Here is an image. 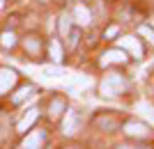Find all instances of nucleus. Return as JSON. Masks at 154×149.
<instances>
[{
    "label": "nucleus",
    "instance_id": "5",
    "mask_svg": "<svg viewBox=\"0 0 154 149\" xmlns=\"http://www.w3.org/2000/svg\"><path fill=\"white\" fill-rule=\"evenodd\" d=\"M117 48L129 51L136 60H140L143 55H145V48H143V44H140L136 37H122V39H117Z\"/></svg>",
    "mask_w": 154,
    "mask_h": 149
},
{
    "label": "nucleus",
    "instance_id": "7",
    "mask_svg": "<svg viewBox=\"0 0 154 149\" xmlns=\"http://www.w3.org/2000/svg\"><path fill=\"white\" fill-rule=\"evenodd\" d=\"M127 62V53L122 51V48H110V51H106L99 58V64L101 67H108V64H124Z\"/></svg>",
    "mask_w": 154,
    "mask_h": 149
},
{
    "label": "nucleus",
    "instance_id": "9",
    "mask_svg": "<svg viewBox=\"0 0 154 149\" xmlns=\"http://www.w3.org/2000/svg\"><path fill=\"white\" fill-rule=\"evenodd\" d=\"M64 108H67L64 99L62 97H55L51 103H48V117H51V119H58L60 115H64Z\"/></svg>",
    "mask_w": 154,
    "mask_h": 149
},
{
    "label": "nucleus",
    "instance_id": "16",
    "mask_svg": "<svg viewBox=\"0 0 154 149\" xmlns=\"http://www.w3.org/2000/svg\"><path fill=\"white\" fill-rule=\"evenodd\" d=\"M138 34H140V37H145L149 44H154V28H149V25H138Z\"/></svg>",
    "mask_w": 154,
    "mask_h": 149
},
{
    "label": "nucleus",
    "instance_id": "18",
    "mask_svg": "<svg viewBox=\"0 0 154 149\" xmlns=\"http://www.w3.org/2000/svg\"><path fill=\"white\" fill-rule=\"evenodd\" d=\"M97 126H101V129L113 131V129H115V122H110L108 117H99V119H97Z\"/></svg>",
    "mask_w": 154,
    "mask_h": 149
},
{
    "label": "nucleus",
    "instance_id": "4",
    "mask_svg": "<svg viewBox=\"0 0 154 149\" xmlns=\"http://www.w3.org/2000/svg\"><path fill=\"white\" fill-rule=\"evenodd\" d=\"M122 131L127 133L129 138H149L152 136V129H149L145 122H136V119H129V122H124Z\"/></svg>",
    "mask_w": 154,
    "mask_h": 149
},
{
    "label": "nucleus",
    "instance_id": "12",
    "mask_svg": "<svg viewBox=\"0 0 154 149\" xmlns=\"http://www.w3.org/2000/svg\"><path fill=\"white\" fill-rule=\"evenodd\" d=\"M48 58H51L55 64L62 62V44H60L58 39H51V41H48Z\"/></svg>",
    "mask_w": 154,
    "mask_h": 149
},
{
    "label": "nucleus",
    "instance_id": "20",
    "mask_svg": "<svg viewBox=\"0 0 154 149\" xmlns=\"http://www.w3.org/2000/svg\"><path fill=\"white\" fill-rule=\"evenodd\" d=\"M113 34H117V28L113 25V28H108V30H106V37H113Z\"/></svg>",
    "mask_w": 154,
    "mask_h": 149
},
{
    "label": "nucleus",
    "instance_id": "17",
    "mask_svg": "<svg viewBox=\"0 0 154 149\" xmlns=\"http://www.w3.org/2000/svg\"><path fill=\"white\" fill-rule=\"evenodd\" d=\"M78 39H81V30H78V28H74V30L69 32V37H67V46H69V48H76Z\"/></svg>",
    "mask_w": 154,
    "mask_h": 149
},
{
    "label": "nucleus",
    "instance_id": "23",
    "mask_svg": "<svg viewBox=\"0 0 154 149\" xmlns=\"http://www.w3.org/2000/svg\"><path fill=\"white\" fill-rule=\"evenodd\" d=\"M64 149H81V147H64Z\"/></svg>",
    "mask_w": 154,
    "mask_h": 149
},
{
    "label": "nucleus",
    "instance_id": "22",
    "mask_svg": "<svg viewBox=\"0 0 154 149\" xmlns=\"http://www.w3.org/2000/svg\"><path fill=\"white\" fill-rule=\"evenodd\" d=\"M2 7H5V0H0V9H2Z\"/></svg>",
    "mask_w": 154,
    "mask_h": 149
},
{
    "label": "nucleus",
    "instance_id": "11",
    "mask_svg": "<svg viewBox=\"0 0 154 149\" xmlns=\"http://www.w3.org/2000/svg\"><path fill=\"white\" fill-rule=\"evenodd\" d=\"M74 23H76V25H88V23H90L92 21V16H90V9H88V7L85 5H78L76 9H74Z\"/></svg>",
    "mask_w": 154,
    "mask_h": 149
},
{
    "label": "nucleus",
    "instance_id": "10",
    "mask_svg": "<svg viewBox=\"0 0 154 149\" xmlns=\"http://www.w3.org/2000/svg\"><path fill=\"white\" fill-rule=\"evenodd\" d=\"M32 94H35V87H32V85H23V87H19V90L12 94V103L19 106V103H23L26 99H30Z\"/></svg>",
    "mask_w": 154,
    "mask_h": 149
},
{
    "label": "nucleus",
    "instance_id": "15",
    "mask_svg": "<svg viewBox=\"0 0 154 149\" xmlns=\"http://www.w3.org/2000/svg\"><path fill=\"white\" fill-rule=\"evenodd\" d=\"M58 30H60V37H69V32H71V19L69 16H60V25H58Z\"/></svg>",
    "mask_w": 154,
    "mask_h": 149
},
{
    "label": "nucleus",
    "instance_id": "1",
    "mask_svg": "<svg viewBox=\"0 0 154 149\" xmlns=\"http://www.w3.org/2000/svg\"><path fill=\"white\" fill-rule=\"evenodd\" d=\"M127 92V78L122 73H106L101 78V83H99V94L106 99H113V97H120Z\"/></svg>",
    "mask_w": 154,
    "mask_h": 149
},
{
    "label": "nucleus",
    "instance_id": "8",
    "mask_svg": "<svg viewBox=\"0 0 154 149\" xmlns=\"http://www.w3.org/2000/svg\"><path fill=\"white\" fill-rule=\"evenodd\" d=\"M37 117H39V110H37V108H30V110H28V115H23V117H21V122L16 124V131L26 136L28 129H32V124L37 122Z\"/></svg>",
    "mask_w": 154,
    "mask_h": 149
},
{
    "label": "nucleus",
    "instance_id": "21",
    "mask_svg": "<svg viewBox=\"0 0 154 149\" xmlns=\"http://www.w3.org/2000/svg\"><path fill=\"white\" fill-rule=\"evenodd\" d=\"M117 149H145V147H131V145H122V147H117Z\"/></svg>",
    "mask_w": 154,
    "mask_h": 149
},
{
    "label": "nucleus",
    "instance_id": "3",
    "mask_svg": "<svg viewBox=\"0 0 154 149\" xmlns=\"http://www.w3.org/2000/svg\"><path fill=\"white\" fill-rule=\"evenodd\" d=\"M44 145H46V131L35 129L23 138V142L19 145V149H44Z\"/></svg>",
    "mask_w": 154,
    "mask_h": 149
},
{
    "label": "nucleus",
    "instance_id": "2",
    "mask_svg": "<svg viewBox=\"0 0 154 149\" xmlns=\"http://www.w3.org/2000/svg\"><path fill=\"white\" fill-rule=\"evenodd\" d=\"M81 126H83V117H81L78 110L64 112V119H62V133H64V136H74V133H78Z\"/></svg>",
    "mask_w": 154,
    "mask_h": 149
},
{
    "label": "nucleus",
    "instance_id": "13",
    "mask_svg": "<svg viewBox=\"0 0 154 149\" xmlns=\"http://www.w3.org/2000/svg\"><path fill=\"white\" fill-rule=\"evenodd\" d=\"M23 48H26V53H32V55H37L39 48H42V41H39V37H26L23 39Z\"/></svg>",
    "mask_w": 154,
    "mask_h": 149
},
{
    "label": "nucleus",
    "instance_id": "6",
    "mask_svg": "<svg viewBox=\"0 0 154 149\" xmlns=\"http://www.w3.org/2000/svg\"><path fill=\"white\" fill-rule=\"evenodd\" d=\"M16 80H19V73L14 71V69H9V67H0V97L12 90L14 85H16Z\"/></svg>",
    "mask_w": 154,
    "mask_h": 149
},
{
    "label": "nucleus",
    "instance_id": "19",
    "mask_svg": "<svg viewBox=\"0 0 154 149\" xmlns=\"http://www.w3.org/2000/svg\"><path fill=\"white\" fill-rule=\"evenodd\" d=\"M44 76H51V78H58V76H62V71H60L58 67H46V69H44Z\"/></svg>",
    "mask_w": 154,
    "mask_h": 149
},
{
    "label": "nucleus",
    "instance_id": "14",
    "mask_svg": "<svg viewBox=\"0 0 154 149\" xmlns=\"http://www.w3.org/2000/svg\"><path fill=\"white\" fill-rule=\"evenodd\" d=\"M0 46H2V48H14V46H16V32H14V30L0 32Z\"/></svg>",
    "mask_w": 154,
    "mask_h": 149
}]
</instances>
